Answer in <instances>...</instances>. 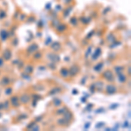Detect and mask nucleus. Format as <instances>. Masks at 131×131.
<instances>
[{"label": "nucleus", "mask_w": 131, "mask_h": 131, "mask_svg": "<svg viewBox=\"0 0 131 131\" xmlns=\"http://www.w3.org/2000/svg\"><path fill=\"white\" fill-rule=\"evenodd\" d=\"M56 124L58 126H60V127H67V126L70 125V123H69V122H67L63 117L57 119L56 120Z\"/></svg>", "instance_id": "15"}, {"label": "nucleus", "mask_w": 131, "mask_h": 131, "mask_svg": "<svg viewBox=\"0 0 131 131\" xmlns=\"http://www.w3.org/2000/svg\"><path fill=\"white\" fill-rule=\"evenodd\" d=\"M52 105H53L55 107H59L62 105V101H61V100H60V99L55 98V99H53V101H52Z\"/></svg>", "instance_id": "26"}, {"label": "nucleus", "mask_w": 131, "mask_h": 131, "mask_svg": "<svg viewBox=\"0 0 131 131\" xmlns=\"http://www.w3.org/2000/svg\"><path fill=\"white\" fill-rule=\"evenodd\" d=\"M50 48L54 52H60L61 48H62V46H61L60 43H59V42H52V44H50Z\"/></svg>", "instance_id": "12"}, {"label": "nucleus", "mask_w": 131, "mask_h": 131, "mask_svg": "<svg viewBox=\"0 0 131 131\" xmlns=\"http://www.w3.org/2000/svg\"><path fill=\"white\" fill-rule=\"evenodd\" d=\"M101 78L105 80L108 83H113L115 82V76H114V73L111 69H107L101 73Z\"/></svg>", "instance_id": "1"}, {"label": "nucleus", "mask_w": 131, "mask_h": 131, "mask_svg": "<svg viewBox=\"0 0 131 131\" xmlns=\"http://www.w3.org/2000/svg\"><path fill=\"white\" fill-rule=\"evenodd\" d=\"M124 69H125V68H124L123 66H115V67H114V72H115V73L123 72Z\"/></svg>", "instance_id": "25"}, {"label": "nucleus", "mask_w": 131, "mask_h": 131, "mask_svg": "<svg viewBox=\"0 0 131 131\" xmlns=\"http://www.w3.org/2000/svg\"><path fill=\"white\" fill-rule=\"evenodd\" d=\"M66 30H67V25L60 24V25H57L56 31H57L58 33H63V32H65Z\"/></svg>", "instance_id": "22"}, {"label": "nucleus", "mask_w": 131, "mask_h": 131, "mask_svg": "<svg viewBox=\"0 0 131 131\" xmlns=\"http://www.w3.org/2000/svg\"><path fill=\"white\" fill-rule=\"evenodd\" d=\"M19 98V101H20V104H23V105H28L30 104L31 102V94L27 92H24L18 96Z\"/></svg>", "instance_id": "3"}, {"label": "nucleus", "mask_w": 131, "mask_h": 131, "mask_svg": "<svg viewBox=\"0 0 131 131\" xmlns=\"http://www.w3.org/2000/svg\"><path fill=\"white\" fill-rule=\"evenodd\" d=\"M2 115H3V114H2V113H1V111H0V118L2 117Z\"/></svg>", "instance_id": "48"}, {"label": "nucleus", "mask_w": 131, "mask_h": 131, "mask_svg": "<svg viewBox=\"0 0 131 131\" xmlns=\"http://www.w3.org/2000/svg\"><path fill=\"white\" fill-rule=\"evenodd\" d=\"M116 75H117L118 81H119L120 83H122V84L125 83V82L127 81V80H128V76H127L125 73H123V72L116 73Z\"/></svg>", "instance_id": "14"}, {"label": "nucleus", "mask_w": 131, "mask_h": 131, "mask_svg": "<svg viewBox=\"0 0 131 131\" xmlns=\"http://www.w3.org/2000/svg\"><path fill=\"white\" fill-rule=\"evenodd\" d=\"M59 74H60V77H62L63 79H68L69 78V71H68V68L66 67H63L60 68V72H59Z\"/></svg>", "instance_id": "11"}, {"label": "nucleus", "mask_w": 131, "mask_h": 131, "mask_svg": "<svg viewBox=\"0 0 131 131\" xmlns=\"http://www.w3.org/2000/svg\"><path fill=\"white\" fill-rule=\"evenodd\" d=\"M101 47H97L95 51L94 52V53H92V60H97L98 58L101 56Z\"/></svg>", "instance_id": "18"}, {"label": "nucleus", "mask_w": 131, "mask_h": 131, "mask_svg": "<svg viewBox=\"0 0 131 131\" xmlns=\"http://www.w3.org/2000/svg\"><path fill=\"white\" fill-rule=\"evenodd\" d=\"M4 110V104L3 102H0V111Z\"/></svg>", "instance_id": "46"}, {"label": "nucleus", "mask_w": 131, "mask_h": 131, "mask_svg": "<svg viewBox=\"0 0 131 131\" xmlns=\"http://www.w3.org/2000/svg\"><path fill=\"white\" fill-rule=\"evenodd\" d=\"M77 19H76V18H71V24L73 23V26H76V25H77Z\"/></svg>", "instance_id": "42"}, {"label": "nucleus", "mask_w": 131, "mask_h": 131, "mask_svg": "<svg viewBox=\"0 0 131 131\" xmlns=\"http://www.w3.org/2000/svg\"><path fill=\"white\" fill-rule=\"evenodd\" d=\"M94 31H91L89 34L86 36V39H88V40H89V39H90L91 37H92V35H94Z\"/></svg>", "instance_id": "43"}, {"label": "nucleus", "mask_w": 131, "mask_h": 131, "mask_svg": "<svg viewBox=\"0 0 131 131\" xmlns=\"http://www.w3.org/2000/svg\"><path fill=\"white\" fill-rule=\"evenodd\" d=\"M27 118H28V115H26V114H20V115H18L17 116V121L21 122V121H24V120L27 119Z\"/></svg>", "instance_id": "27"}, {"label": "nucleus", "mask_w": 131, "mask_h": 131, "mask_svg": "<svg viewBox=\"0 0 131 131\" xmlns=\"http://www.w3.org/2000/svg\"><path fill=\"white\" fill-rule=\"evenodd\" d=\"M33 71H34V67H33V65L31 64H28L26 66H25L24 67V72L25 73H26L27 74H32Z\"/></svg>", "instance_id": "17"}, {"label": "nucleus", "mask_w": 131, "mask_h": 131, "mask_svg": "<svg viewBox=\"0 0 131 131\" xmlns=\"http://www.w3.org/2000/svg\"><path fill=\"white\" fill-rule=\"evenodd\" d=\"M31 99H34V100H37V101H39L42 99V96L39 94H32L31 95Z\"/></svg>", "instance_id": "31"}, {"label": "nucleus", "mask_w": 131, "mask_h": 131, "mask_svg": "<svg viewBox=\"0 0 131 131\" xmlns=\"http://www.w3.org/2000/svg\"><path fill=\"white\" fill-rule=\"evenodd\" d=\"M33 88H34V89L37 90V91H43L44 89H45V86H44L43 84H41V83L37 84V85H35Z\"/></svg>", "instance_id": "30"}, {"label": "nucleus", "mask_w": 131, "mask_h": 131, "mask_svg": "<svg viewBox=\"0 0 131 131\" xmlns=\"http://www.w3.org/2000/svg\"><path fill=\"white\" fill-rule=\"evenodd\" d=\"M128 75L130 76V67H128Z\"/></svg>", "instance_id": "47"}, {"label": "nucleus", "mask_w": 131, "mask_h": 131, "mask_svg": "<svg viewBox=\"0 0 131 131\" xmlns=\"http://www.w3.org/2000/svg\"><path fill=\"white\" fill-rule=\"evenodd\" d=\"M62 115H63V118H64L67 122H69V123H71V122L73 121V114L72 113L69 109H67Z\"/></svg>", "instance_id": "10"}, {"label": "nucleus", "mask_w": 131, "mask_h": 131, "mask_svg": "<svg viewBox=\"0 0 131 131\" xmlns=\"http://www.w3.org/2000/svg\"><path fill=\"white\" fill-rule=\"evenodd\" d=\"M4 104V110H6L8 111L10 107V101L9 100H5V101L3 102Z\"/></svg>", "instance_id": "29"}, {"label": "nucleus", "mask_w": 131, "mask_h": 131, "mask_svg": "<svg viewBox=\"0 0 131 131\" xmlns=\"http://www.w3.org/2000/svg\"><path fill=\"white\" fill-rule=\"evenodd\" d=\"M13 94V88L12 86H7L5 88V94L6 96H10Z\"/></svg>", "instance_id": "23"}, {"label": "nucleus", "mask_w": 131, "mask_h": 131, "mask_svg": "<svg viewBox=\"0 0 131 131\" xmlns=\"http://www.w3.org/2000/svg\"><path fill=\"white\" fill-rule=\"evenodd\" d=\"M9 37H10L9 31H7L5 30H1V31H0V39H1V41H3V42L6 41Z\"/></svg>", "instance_id": "16"}, {"label": "nucleus", "mask_w": 131, "mask_h": 131, "mask_svg": "<svg viewBox=\"0 0 131 131\" xmlns=\"http://www.w3.org/2000/svg\"><path fill=\"white\" fill-rule=\"evenodd\" d=\"M103 92L106 94H107V95H112V94H115L118 92V88L115 84L108 83L104 86V91Z\"/></svg>", "instance_id": "2"}, {"label": "nucleus", "mask_w": 131, "mask_h": 131, "mask_svg": "<svg viewBox=\"0 0 131 131\" xmlns=\"http://www.w3.org/2000/svg\"><path fill=\"white\" fill-rule=\"evenodd\" d=\"M47 67L52 71H56L57 70V63L54 62H49L47 64Z\"/></svg>", "instance_id": "28"}, {"label": "nucleus", "mask_w": 131, "mask_h": 131, "mask_svg": "<svg viewBox=\"0 0 131 131\" xmlns=\"http://www.w3.org/2000/svg\"><path fill=\"white\" fill-rule=\"evenodd\" d=\"M46 59L47 60H49L50 62H54V63H59L60 61V56L55 52H47L46 53Z\"/></svg>", "instance_id": "6"}, {"label": "nucleus", "mask_w": 131, "mask_h": 131, "mask_svg": "<svg viewBox=\"0 0 131 131\" xmlns=\"http://www.w3.org/2000/svg\"><path fill=\"white\" fill-rule=\"evenodd\" d=\"M10 83H12V80H10V78L8 75L2 76V78L0 79V86H10Z\"/></svg>", "instance_id": "9"}, {"label": "nucleus", "mask_w": 131, "mask_h": 131, "mask_svg": "<svg viewBox=\"0 0 131 131\" xmlns=\"http://www.w3.org/2000/svg\"><path fill=\"white\" fill-rule=\"evenodd\" d=\"M10 107H13V108H18V107H20V101H19V98H18V94H15V95H12L10 96Z\"/></svg>", "instance_id": "5"}, {"label": "nucleus", "mask_w": 131, "mask_h": 131, "mask_svg": "<svg viewBox=\"0 0 131 131\" xmlns=\"http://www.w3.org/2000/svg\"><path fill=\"white\" fill-rule=\"evenodd\" d=\"M89 89H90V91L92 93L95 92V91H96V88H95V85H94V84H91L90 86H89Z\"/></svg>", "instance_id": "38"}, {"label": "nucleus", "mask_w": 131, "mask_h": 131, "mask_svg": "<svg viewBox=\"0 0 131 131\" xmlns=\"http://www.w3.org/2000/svg\"><path fill=\"white\" fill-rule=\"evenodd\" d=\"M68 71H69V77L74 78L80 73V72H81V67H80L79 65L73 64L68 68Z\"/></svg>", "instance_id": "4"}, {"label": "nucleus", "mask_w": 131, "mask_h": 131, "mask_svg": "<svg viewBox=\"0 0 131 131\" xmlns=\"http://www.w3.org/2000/svg\"><path fill=\"white\" fill-rule=\"evenodd\" d=\"M62 92V88L60 86H54V88H51L50 91L48 92V95H56L58 94H60Z\"/></svg>", "instance_id": "13"}, {"label": "nucleus", "mask_w": 131, "mask_h": 131, "mask_svg": "<svg viewBox=\"0 0 131 131\" xmlns=\"http://www.w3.org/2000/svg\"><path fill=\"white\" fill-rule=\"evenodd\" d=\"M18 45V39H12V46H13V47H15V46H17Z\"/></svg>", "instance_id": "36"}, {"label": "nucleus", "mask_w": 131, "mask_h": 131, "mask_svg": "<svg viewBox=\"0 0 131 131\" xmlns=\"http://www.w3.org/2000/svg\"><path fill=\"white\" fill-rule=\"evenodd\" d=\"M25 63L23 62V61H19V62H18V64L17 65V67H18V70H21V69H24V67H25Z\"/></svg>", "instance_id": "34"}, {"label": "nucleus", "mask_w": 131, "mask_h": 131, "mask_svg": "<svg viewBox=\"0 0 131 131\" xmlns=\"http://www.w3.org/2000/svg\"><path fill=\"white\" fill-rule=\"evenodd\" d=\"M2 75V73H1V70H0V76Z\"/></svg>", "instance_id": "49"}, {"label": "nucleus", "mask_w": 131, "mask_h": 131, "mask_svg": "<svg viewBox=\"0 0 131 131\" xmlns=\"http://www.w3.org/2000/svg\"><path fill=\"white\" fill-rule=\"evenodd\" d=\"M37 50H39V45H38L37 43H32L31 45H30L26 48L25 52H26L27 56H31V55H32Z\"/></svg>", "instance_id": "7"}, {"label": "nucleus", "mask_w": 131, "mask_h": 131, "mask_svg": "<svg viewBox=\"0 0 131 131\" xmlns=\"http://www.w3.org/2000/svg\"><path fill=\"white\" fill-rule=\"evenodd\" d=\"M91 52H92V46H88V48L86 49V51L85 52V57L86 58H88V56L91 54Z\"/></svg>", "instance_id": "33"}, {"label": "nucleus", "mask_w": 131, "mask_h": 131, "mask_svg": "<svg viewBox=\"0 0 131 131\" xmlns=\"http://www.w3.org/2000/svg\"><path fill=\"white\" fill-rule=\"evenodd\" d=\"M5 60L2 58V56H0V69H1L4 66H5Z\"/></svg>", "instance_id": "40"}, {"label": "nucleus", "mask_w": 131, "mask_h": 131, "mask_svg": "<svg viewBox=\"0 0 131 131\" xmlns=\"http://www.w3.org/2000/svg\"><path fill=\"white\" fill-rule=\"evenodd\" d=\"M67 109H68V108H67V107H60V108H58V109L56 110L55 114H56V115H62L63 114H64L65 112L67 110Z\"/></svg>", "instance_id": "24"}, {"label": "nucleus", "mask_w": 131, "mask_h": 131, "mask_svg": "<svg viewBox=\"0 0 131 131\" xmlns=\"http://www.w3.org/2000/svg\"><path fill=\"white\" fill-rule=\"evenodd\" d=\"M2 58L5 60V61H10L12 58V52L10 48H5L2 53Z\"/></svg>", "instance_id": "8"}, {"label": "nucleus", "mask_w": 131, "mask_h": 131, "mask_svg": "<svg viewBox=\"0 0 131 131\" xmlns=\"http://www.w3.org/2000/svg\"><path fill=\"white\" fill-rule=\"evenodd\" d=\"M94 85H95V88H96V90L99 91V92H101L102 93L103 91H104V83H103V81H97L94 83Z\"/></svg>", "instance_id": "19"}, {"label": "nucleus", "mask_w": 131, "mask_h": 131, "mask_svg": "<svg viewBox=\"0 0 131 131\" xmlns=\"http://www.w3.org/2000/svg\"><path fill=\"white\" fill-rule=\"evenodd\" d=\"M36 124H37V122H36L35 121H32L26 126V128H26V129H31V128H32L33 127L36 125Z\"/></svg>", "instance_id": "32"}, {"label": "nucleus", "mask_w": 131, "mask_h": 131, "mask_svg": "<svg viewBox=\"0 0 131 131\" xmlns=\"http://www.w3.org/2000/svg\"><path fill=\"white\" fill-rule=\"evenodd\" d=\"M38 101H37V100H34V99H32V101H31V102H30L31 104V106H32V107H35L36 106H37Z\"/></svg>", "instance_id": "41"}, {"label": "nucleus", "mask_w": 131, "mask_h": 131, "mask_svg": "<svg viewBox=\"0 0 131 131\" xmlns=\"http://www.w3.org/2000/svg\"><path fill=\"white\" fill-rule=\"evenodd\" d=\"M21 77L23 78V79H25V80H26V79H30L31 78V75L30 74H27L26 73H21Z\"/></svg>", "instance_id": "35"}, {"label": "nucleus", "mask_w": 131, "mask_h": 131, "mask_svg": "<svg viewBox=\"0 0 131 131\" xmlns=\"http://www.w3.org/2000/svg\"><path fill=\"white\" fill-rule=\"evenodd\" d=\"M6 17V13L5 10H0V19H4Z\"/></svg>", "instance_id": "37"}, {"label": "nucleus", "mask_w": 131, "mask_h": 131, "mask_svg": "<svg viewBox=\"0 0 131 131\" xmlns=\"http://www.w3.org/2000/svg\"><path fill=\"white\" fill-rule=\"evenodd\" d=\"M43 118H44V115H39V116H38V117H36V118H35V120H34V121H35V122L38 123V122H41V121H42V119H43Z\"/></svg>", "instance_id": "39"}, {"label": "nucleus", "mask_w": 131, "mask_h": 131, "mask_svg": "<svg viewBox=\"0 0 131 131\" xmlns=\"http://www.w3.org/2000/svg\"><path fill=\"white\" fill-rule=\"evenodd\" d=\"M19 61H20V60H18V59H17V60H13V61L12 62V65H14V66H15V65H18Z\"/></svg>", "instance_id": "44"}, {"label": "nucleus", "mask_w": 131, "mask_h": 131, "mask_svg": "<svg viewBox=\"0 0 131 131\" xmlns=\"http://www.w3.org/2000/svg\"><path fill=\"white\" fill-rule=\"evenodd\" d=\"M103 67H104V62L101 61V62L97 63V64L93 67V69H94V71L96 72V73H100V72L102 70Z\"/></svg>", "instance_id": "20"}, {"label": "nucleus", "mask_w": 131, "mask_h": 131, "mask_svg": "<svg viewBox=\"0 0 131 131\" xmlns=\"http://www.w3.org/2000/svg\"><path fill=\"white\" fill-rule=\"evenodd\" d=\"M39 125H37V126L35 125L32 128H31V130H39Z\"/></svg>", "instance_id": "45"}, {"label": "nucleus", "mask_w": 131, "mask_h": 131, "mask_svg": "<svg viewBox=\"0 0 131 131\" xmlns=\"http://www.w3.org/2000/svg\"><path fill=\"white\" fill-rule=\"evenodd\" d=\"M32 58L33 60H40L42 58H43V52L41 51H36L34 53L32 54Z\"/></svg>", "instance_id": "21"}]
</instances>
